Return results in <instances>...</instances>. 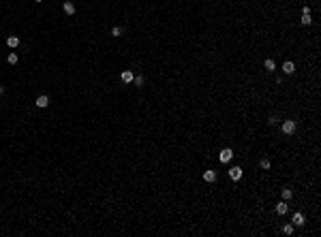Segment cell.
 Returning a JSON list of instances; mask_svg holds the SVG:
<instances>
[{
  "label": "cell",
  "mask_w": 321,
  "mask_h": 237,
  "mask_svg": "<svg viewBox=\"0 0 321 237\" xmlns=\"http://www.w3.org/2000/svg\"><path fill=\"white\" fill-rule=\"evenodd\" d=\"M231 158H233V150H231V147H223V150H221V154H218V160L225 165V162H229Z\"/></svg>",
  "instance_id": "1"
},
{
  "label": "cell",
  "mask_w": 321,
  "mask_h": 237,
  "mask_svg": "<svg viewBox=\"0 0 321 237\" xmlns=\"http://www.w3.org/2000/svg\"><path fill=\"white\" fill-rule=\"evenodd\" d=\"M283 132H285V135H293V132H296V122H293V120H285V122H283Z\"/></svg>",
  "instance_id": "2"
},
{
  "label": "cell",
  "mask_w": 321,
  "mask_h": 237,
  "mask_svg": "<svg viewBox=\"0 0 321 237\" xmlns=\"http://www.w3.org/2000/svg\"><path fill=\"white\" fill-rule=\"evenodd\" d=\"M229 178L233 179V182L242 179V169H240V167H231V169H229Z\"/></svg>",
  "instance_id": "3"
},
{
  "label": "cell",
  "mask_w": 321,
  "mask_h": 237,
  "mask_svg": "<svg viewBox=\"0 0 321 237\" xmlns=\"http://www.w3.org/2000/svg\"><path fill=\"white\" fill-rule=\"evenodd\" d=\"M35 105L39 107V109H45V107L49 105V96L41 94V96H39V98H36V100H35Z\"/></svg>",
  "instance_id": "4"
},
{
  "label": "cell",
  "mask_w": 321,
  "mask_h": 237,
  "mask_svg": "<svg viewBox=\"0 0 321 237\" xmlns=\"http://www.w3.org/2000/svg\"><path fill=\"white\" fill-rule=\"evenodd\" d=\"M283 73H285V75H293V73H296V64H293L291 60H287L285 64H283Z\"/></svg>",
  "instance_id": "5"
},
{
  "label": "cell",
  "mask_w": 321,
  "mask_h": 237,
  "mask_svg": "<svg viewBox=\"0 0 321 237\" xmlns=\"http://www.w3.org/2000/svg\"><path fill=\"white\" fill-rule=\"evenodd\" d=\"M287 212H289V205H287V201L276 203V214H278V216H285Z\"/></svg>",
  "instance_id": "6"
},
{
  "label": "cell",
  "mask_w": 321,
  "mask_h": 237,
  "mask_svg": "<svg viewBox=\"0 0 321 237\" xmlns=\"http://www.w3.org/2000/svg\"><path fill=\"white\" fill-rule=\"evenodd\" d=\"M133 71H122L120 73V79H122V83H133Z\"/></svg>",
  "instance_id": "7"
},
{
  "label": "cell",
  "mask_w": 321,
  "mask_h": 237,
  "mask_svg": "<svg viewBox=\"0 0 321 237\" xmlns=\"http://www.w3.org/2000/svg\"><path fill=\"white\" fill-rule=\"evenodd\" d=\"M62 11L67 13V15H73V13H75V4H73L71 0H67V2H62Z\"/></svg>",
  "instance_id": "8"
},
{
  "label": "cell",
  "mask_w": 321,
  "mask_h": 237,
  "mask_svg": "<svg viewBox=\"0 0 321 237\" xmlns=\"http://www.w3.org/2000/svg\"><path fill=\"white\" fill-rule=\"evenodd\" d=\"M304 222H306V220H304V214H300V212L293 214V222H291L293 226H302Z\"/></svg>",
  "instance_id": "9"
},
{
  "label": "cell",
  "mask_w": 321,
  "mask_h": 237,
  "mask_svg": "<svg viewBox=\"0 0 321 237\" xmlns=\"http://www.w3.org/2000/svg\"><path fill=\"white\" fill-rule=\"evenodd\" d=\"M203 179H206L208 184H214V182H216V171H206V173H203Z\"/></svg>",
  "instance_id": "10"
},
{
  "label": "cell",
  "mask_w": 321,
  "mask_h": 237,
  "mask_svg": "<svg viewBox=\"0 0 321 237\" xmlns=\"http://www.w3.org/2000/svg\"><path fill=\"white\" fill-rule=\"evenodd\" d=\"M263 66H265V71H270V73L276 71V62H274L272 58H268V60H265V62H263Z\"/></svg>",
  "instance_id": "11"
},
{
  "label": "cell",
  "mask_w": 321,
  "mask_h": 237,
  "mask_svg": "<svg viewBox=\"0 0 321 237\" xmlns=\"http://www.w3.org/2000/svg\"><path fill=\"white\" fill-rule=\"evenodd\" d=\"M7 45H9L11 49H15L17 45H19V36H9V39H7Z\"/></svg>",
  "instance_id": "12"
},
{
  "label": "cell",
  "mask_w": 321,
  "mask_h": 237,
  "mask_svg": "<svg viewBox=\"0 0 321 237\" xmlns=\"http://www.w3.org/2000/svg\"><path fill=\"white\" fill-rule=\"evenodd\" d=\"M293 197V190L291 188H283V201H289Z\"/></svg>",
  "instance_id": "13"
},
{
  "label": "cell",
  "mask_w": 321,
  "mask_h": 237,
  "mask_svg": "<svg viewBox=\"0 0 321 237\" xmlns=\"http://www.w3.org/2000/svg\"><path fill=\"white\" fill-rule=\"evenodd\" d=\"M143 81H146V79H143L142 75H137V77H133V83H135L137 88H143Z\"/></svg>",
  "instance_id": "14"
},
{
  "label": "cell",
  "mask_w": 321,
  "mask_h": 237,
  "mask_svg": "<svg viewBox=\"0 0 321 237\" xmlns=\"http://www.w3.org/2000/svg\"><path fill=\"white\" fill-rule=\"evenodd\" d=\"M300 22H302V26H310V22H313L310 13H308V15H302V19H300Z\"/></svg>",
  "instance_id": "15"
},
{
  "label": "cell",
  "mask_w": 321,
  "mask_h": 237,
  "mask_svg": "<svg viewBox=\"0 0 321 237\" xmlns=\"http://www.w3.org/2000/svg\"><path fill=\"white\" fill-rule=\"evenodd\" d=\"M7 62H9V64H17V54H15V51H11V54H9V58H7Z\"/></svg>",
  "instance_id": "16"
},
{
  "label": "cell",
  "mask_w": 321,
  "mask_h": 237,
  "mask_svg": "<svg viewBox=\"0 0 321 237\" xmlns=\"http://www.w3.org/2000/svg\"><path fill=\"white\" fill-rule=\"evenodd\" d=\"M283 231H285L287 235H293V231H296V226H293V224H285V226H283Z\"/></svg>",
  "instance_id": "17"
},
{
  "label": "cell",
  "mask_w": 321,
  "mask_h": 237,
  "mask_svg": "<svg viewBox=\"0 0 321 237\" xmlns=\"http://www.w3.org/2000/svg\"><path fill=\"white\" fill-rule=\"evenodd\" d=\"M111 36H116V39H118V36H122V28H120V26L111 28Z\"/></svg>",
  "instance_id": "18"
},
{
  "label": "cell",
  "mask_w": 321,
  "mask_h": 237,
  "mask_svg": "<svg viewBox=\"0 0 321 237\" xmlns=\"http://www.w3.org/2000/svg\"><path fill=\"white\" fill-rule=\"evenodd\" d=\"M259 167H261V169H270V158H261Z\"/></svg>",
  "instance_id": "19"
},
{
  "label": "cell",
  "mask_w": 321,
  "mask_h": 237,
  "mask_svg": "<svg viewBox=\"0 0 321 237\" xmlns=\"http://www.w3.org/2000/svg\"><path fill=\"white\" fill-rule=\"evenodd\" d=\"M35 2H43V0H35Z\"/></svg>",
  "instance_id": "20"
}]
</instances>
